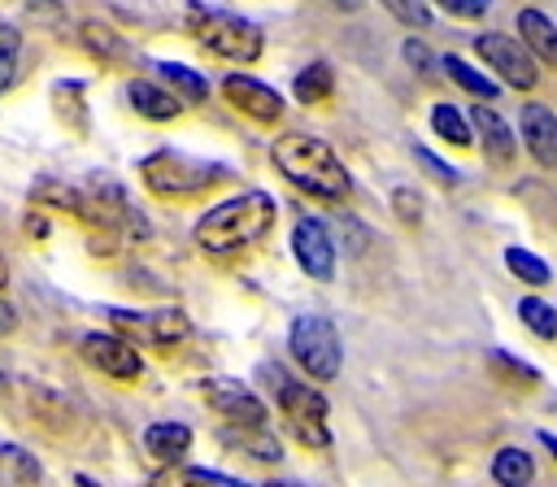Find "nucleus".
Instances as JSON below:
<instances>
[{
  "label": "nucleus",
  "instance_id": "nucleus-1",
  "mask_svg": "<svg viewBox=\"0 0 557 487\" xmlns=\"http://www.w3.org/2000/svg\"><path fill=\"white\" fill-rule=\"evenodd\" d=\"M270 161H274V170H278L292 187L309 191L313 200H344V196L352 191V178H348L339 152H335L326 139L309 135V130H287V135H278V139L270 143Z\"/></svg>",
  "mask_w": 557,
  "mask_h": 487
},
{
  "label": "nucleus",
  "instance_id": "nucleus-2",
  "mask_svg": "<svg viewBox=\"0 0 557 487\" xmlns=\"http://www.w3.org/2000/svg\"><path fill=\"white\" fill-rule=\"evenodd\" d=\"M274 217H278V204L270 191H239L205 209L191 226V239L213 257H231V252L252 248L274 226Z\"/></svg>",
  "mask_w": 557,
  "mask_h": 487
},
{
  "label": "nucleus",
  "instance_id": "nucleus-3",
  "mask_svg": "<svg viewBox=\"0 0 557 487\" xmlns=\"http://www.w3.org/2000/svg\"><path fill=\"white\" fill-rule=\"evenodd\" d=\"M257 378L274 391V400H278V409H283V417H287V430H292L305 448H326V444H331V430H326V400H322L309 383L292 378L283 365H261Z\"/></svg>",
  "mask_w": 557,
  "mask_h": 487
},
{
  "label": "nucleus",
  "instance_id": "nucleus-4",
  "mask_svg": "<svg viewBox=\"0 0 557 487\" xmlns=\"http://www.w3.org/2000/svg\"><path fill=\"white\" fill-rule=\"evenodd\" d=\"M139 178L152 196H165V200H183V196H196L222 178H231L226 165H213V161H196V157H183L174 148H161L152 157L139 161Z\"/></svg>",
  "mask_w": 557,
  "mask_h": 487
},
{
  "label": "nucleus",
  "instance_id": "nucleus-5",
  "mask_svg": "<svg viewBox=\"0 0 557 487\" xmlns=\"http://www.w3.org/2000/svg\"><path fill=\"white\" fill-rule=\"evenodd\" d=\"M287 348H292L296 365L305 370V378H313V383L339 378L344 348H339V335H335V326L326 317H318V313L296 317L292 330H287Z\"/></svg>",
  "mask_w": 557,
  "mask_h": 487
},
{
  "label": "nucleus",
  "instance_id": "nucleus-6",
  "mask_svg": "<svg viewBox=\"0 0 557 487\" xmlns=\"http://www.w3.org/2000/svg\"><path fill=\"white\" fill-rule=\"evenodd\" d=\"M196 39H200L213 57L239 61V65L257 61L261 48H265V35H261L257 22H248V17H239V13H222V9L196 13Z\"/></svg>",
  "mask_w": 557,
  "mask_h": 487
},
{
  "label": "nucleus",
  "instance_id": "nucleus-7",
  "mask_svg": "<svg viewBox=\"0 0 557 487\" xmlns=\"http://www.w3.org/2000/svg\"><path fill=\"white\" fill-rule=\"evenodd\" d=\"M109 322L122 339L152 344V348H170L191 335V322L183 309H109Z\"/></svg>",
  "mask_w": 557,
  "mask_h": 487
},
{
  "label": "nucleus",
  "instance_id": "nucleus-8",
  "mask_svg": "<svg viewBox=\"0 0 557 487\" xmlns=\"http://www.w3.org/2000/svg\"><path fill=\"white\" fill-rule=\"evenodd\" d=\"M474 52H479L509 87H518V91H531V87L540 83L535 57L522 48V39H513V35H505V30H483V35L474 39Z\"/></svg>",
  "mask_w": 557,
  "mask_h": 487
},
{
  "label": "nucleus",
  "instance_id": "nucleus-9",
  "mask_svg": "<svg viewBox=\"0 0 557 487\" xmlns=\"http://www.w3.org/2000/svg\"><path fill=\"white\" fill-rule=\"evenodd\" d=\"M78 352H83V361H87L91 370H100L104 378H117V383H131V378L144 374V357H139V348H135L131 339H122L117 330H113V335H104V330L83 335Z\"/></svg>",
  "mask_w": 557,
  "mask_h": 487
},
{
  "label": "nucleus",
  "instance_id": "nucleus-10",
  "mask_svg": "<svg viewBox=\"0 0 557 487\" xmlns=\"http://www.w3.org/2000/svg\"><path fill=\"white\" fill-rule=\"evenodd\" d=\"M200 396H205V404H209L218 417H226L231 426H265V422H270V409L261 404V396L248 391V387L235 383V378H205V383H200Z\"/></svg>",
  "mask_w": 557,
  "mask_h": 487
},
{
  "label": "nucleus",
  "instance_id": "nucleus-11",
  "mask_svg": "<svg viewBox=\"0 0 557 487\" xmlns=\"http://www.w3.org/2000/svg\"><path fill=\"white\" fill-rule=\"evenodd\" d=\"M222 96L231 100V109H239L244 117H252V122H278L283 117V96L270 87V83H261V78H252V74H226L222 78Z\"/></svg>",
  "mask_w": 557,
  "mask_h": 487
},
{
  "label": "nucleus",
  "instance_id": "nucleus-12",
  "mask_svg": "<svg viewBox=\"0 0 557 487\" xmlns=\"http://www.w3.org/2000/svg\"><path fill=\"white\" fill-rule=\"evenodd\" d=\"M292 252H296V265H300L309 278L326 283V278L335 274V239L326 235V226H322L318 217H300V222H296V230H292Z\"/></svg>",
  "mask_w": 557,
  "mask_h": 487
},
{
  "label": "nucleus",
  "instance_id": "nucleus-13",
  "mask_svg": "<svg viewBox=\"0 0 557 487\" xmlns=\"http://www.w3.org/2000/svg\"><path fill=\"white\" fill-rule=\"evenodd\" d=\"M518 130H522V143L531 152L535 165L544 170H557V113L548 104H522L518 113Z\"/></svg>",
  "mask_w": 557,
  "mask_h": 487
},
{
  "label": "nucleus",
  "instance_id": "nucleus-14",
  "mask_svg": "<svg viewBox=\"0 0 557 487\" xmlns=\"http://www.w3.org/2000/svg\"><path fill=\"white\" fill-rule=\"evenodd\" d=\"M470 130L479 135V143H483V157L492 161V165H509L513 161V130H509V122L496 113V109H487V104H479V109H470Z\"/></svg>",
  "mask_w": 557,
  "mask_h": 487
},
{
  "label": "nucleus",
  "instance_id": "nucleus-15",
  "mask_svg": "<svg viewBox=\"0 0 557 487\" xmlns=\"http://www.w3.org/2000/svg\"><path fill=\"white\" fill-rule=\"evenodd\" d=\"M518 35H522V48H527L535 61H544V65L557 70V26H553L548 13H540V9H518Z\"/></svg>",
  "mask_w": 557,
  "mask_h": 487
},
{
  "label": "nucleus",
  "instance_id": "nucleus-16",
  "mask_svg": "<svg viewBox=\"0 0 557 487\" xmlns=\"http://www.w3.org/2000/svg\"><path fill=\"white\" fill-rule=\"evenodd\" d=\"M126 100H131V109H135L139 117H148V122H170V117H178V109H183L170 87H157V83H144V78H135V83L126 87Z\"/></svg>",
  "mask_w": 557,
  "mask_h": 487
},
{
  "label": "nucleus",
  "instance_id": "nucleus-17",
  "mask_svg": "<svg viewBox=\"0 0 557 487\" xmlns=\"http://www.w3.org/2000/svg\"><path fill=\"white\" fill-rule=\"evenodd\" d=\"M26 409H30V417H35L44 430H52V435H65L70 422H74L70 400H65L61 391H52V387H30V391H26Z\"/></svg>",
  "mask_w": 557,
  "mask_h": 487
},
{
  "label": "nucleus",
  "instance_id": "nucleus-18",
  "mask_svg": "<svg viewBox=\"0 0 557 487\" xmlns=\"http://www.w3.org/2000/svg\"><path fill=\"white\" fill-rule=\"evenodd\" d=\"M144 448H148L157 461L174 465V461H183V457L191 452V430H187L183 422H152V426L144 430Z\"/></svg>",
  "mask_w": 557,
  "mask_h": 487
},
{
  "label": "nucleus",
  "instance_id": "nucleus-19",
  "mask_svg": "<svg viewBox=\"0 0 557 487\" xmlns=\"http://www.w3.org/2000/svg\"><path fill=\"white\" fill-rule=\"evenodd\" d=\"M492 478H496L500 487H531V478H535V461H531V452L518 448V444L500 448V452L492 457Z\"/></svg>",
  "mask_w": 557,
  "mask_h": 487
},
{
  "label": "nucleus",
  "instance_id": "nucleus-20",
  "mask_svg": "<svg viewBox=\"0 0 557 487\" xmlns=\"http://www.w3.org/2000/svg\"><path fill=\"white\" fill-rule=\"evenodd\" d=\"M157 74H161L165 87L178 96V104H205V100H209V83H205L196 70H187V65H178V61H161Z\"/></svg>",
  "mask_w": 557,
  "mask_h": 487
},
{
  "label": "nucleus",
  "instance_id": "nucleus-21",
  "mask_svg": "<svg viewBox=\"0 0 557 487\" xmlns=\"http://www.w3.org/2000/svg\"><path fill=\"white\" fill-rule=\"evenodd\" d=\"M431 130H435L444 143H453V148H470V143H474L470 117H466L457 104H448V100L431 104Z\"/></svg>",
  "mask_w": 557,
  "mask_h": 487
},
{
  "label": "nucleus",
  "instance_id": "nucleus-22",
  "mask_svg": "<svg viewBox=\"0 0 557 487\" xmlns=\"http://www.w3.org/2000/svg\"><path fill=\"white\" fill-rule=\"evenodd\" d=\"M331 91H335V74H331L326 61H313V65H305V70L292 78V96H296L300 104H322Z\"/></svg>",
  "mask_w": 557,
  "mask_h": 487
},
{
  "label": "nucleus",
  "instance_id": "nucleus-23",
  "mask_svg": "<svg viewBox=\"0 0 557 487\" xmlns=\"http://www.w3.org/2000/svg\"><path fill=\"white\" fill-rule=\"evenodd\" d=\"M152 487H252V483H239L231 474H218V470H191V465H174L165 470Z\"/></svg>",
  "mask_w": 557,
  "mask_h": 487
},
{
  "label": "nucleus",
  "instance_id": "nucleus-24",
  "mask_svg": "<svg viewBox=\"0 0 557 487\" xmlns=\"http://www.w3.org/2000/svg\"><path fill=\"white\" fill-rule=\"evenodd\" d=\"M444 74H448V78H453V83H457L461 91H470V96H479L483 104L500 96V87H496L492 78H483V74L474 70V65H466V61H461V57H453V52L444 57Z\"/></svg>",
  "mask_w": 557,
  "mask_h": 487
},
{
  "label": "nucleus",
  "instance_id": "nucleus-25",
  "mask_svg": "<svg viewBox=\"0 0 557 487\" xmlns=\"http://www.w3.org/2000/svg\"><path fill=\"white\" fill-rule=\"evenodd\" d=\"M505 265H509V274H518L527 287H544L548 278H553V265L544 261V257H535L531 248H505Z\"/></svg>",
  "mask_w": 557,
  "mask_h": 487
},
{
  "label": "nucleus",
  "instance_id": "nucleus-26",
  "mask_svg": "<svg viewBox=\"0 0 557 487\" xmlns=\"http://www.w3.org/2000/svg\"><path fill=\"white\" fill-rule=\"evenodd\" d=\"M518 317L527 322L531 335L557 339V304H548V300H540V296H522V300H518Z\"/></svg>",
  "mask_w": 557,
  "mask_h": 487
},
{
  "label": "nucleus",
  "instance_id": "nucleus-27",
  "mask_svg": "<svg viewBox=\"0 0 557 487\" xmlns=\"http://www.w3.org/2000/svg\"><path fill=\"white\" fill-rule=\"evenodd\" d=\"M78 39H83V48H87L91 57H100V61H122V57H126V43H122L104 22H83Z\"/></svg>",
  "mask_w": 557,
  "mask_h": 487
},
{
  "label": "nucleus",
  "instance_id": "nucleus-28",
  "mask_svg": "<svg viewBox=\"0 0 557 487\" xmlns=\"http://www.w3.org/2000/svg\"><path fill=\"white\" fill-rule=\"evenodd\" d=\"M17 61H22V30L9 26V22H0V91L13 87V78H17Z\"/></svg>",
  "mask_w": 557,
  "mask_h": 487
},
{
  "label": "nucleus",
  "instance_id": "nucleus-29",
  "mask_svg": "<svg viewBox=\"0 0 557 487\" xmlns=\"http://www.w3.org/2000/svg\"><path fill=\"white\" fill-rule=\"evenodd\" d=\"M400 26H409V30H426L431 26V4L426 0H379Z\"/></svg>",
  "mask_w": 557,
  "mask_h": 487
},
{
  "label": "nucleus",
  "instance_id": "nucleus-30",
  "mask_svg": "<svg viewBox=\"0 0 557 487\" xmlns=\"http://www.w3.org/2000/svg\"><path fill=\"white\" fill-rule=\"evenodd\" d=\"M235 444L244 448V452H252L257 461H278V439H270L265 435V426H239V435H235Z\"/></svg>",
  "mask_w": 557,
  "mask_h": 487
},
{
  "label": "nucleus",
  "instance_id": "nucleus-31",
  "mask_svg": "<svg viewBox=\"0 0 557 487\" xmlns=\"http://www.w3.org/2000/svg\"><path fill=\"white\" fill-rule=\"evenodd\" d=\"M0 465H4V470H13L22 483H26V478H39V465H35L22 448H13V444H4V448H0Z\"/></svg>",
  "mask_w": 557,
  "mask_h": 487
},
{
  "label": "nucleus",
  "instance_id": "nucleus-32",
  "mask_svg": "<svg viewBox=\"0 0 557 487\" xmlns=\"http://www.w3.org/2000/svg\"><path fill=\"white\" fill-rule=\"evenodd\" d=\"M392 204H396V213H400L405 222H418V217H422V200H418V191H409V187H396V191H392Z\"/></svg>",
  "mask_w": 557,
  "mask_h": 487
},
{
  "label": "nucleus",
  "instance_id": "nucleus-33",
  "mask_svg": "<svg viewBox=\"0 0 557 487\" xmlns=\"http://www.w3.org/2000/svg\"><path fill=\"white\" fill-rule=\"evenodd\" d=\"M440 9H448L453 17H483L492 9V0H435Z\"/></svg>",
  "mask_w": 557,
  "mask_h": 487
},
{
  "label": "nucleus",
  "instance_id": "nucleus-34",
  "mask_svg": "<svg viewBox=\"0 0 557 487\" xmlns=\"http://www.w3.org/2000/svg\"><path fill=\"white\" fill-rule=\"evenodd\" d=\"M400 52H405V61H409L413 70H422V74L431 70V52H426V43H418V39H405V48H400Z\"/></svg>",
  "mask_w": 557,
  "mask_h": 487
},
{
  "label": "nucleus",
  "instance_id": "nucleus-35",
  "mask_svg": "<svg viewBox=\"0 0 557 487\" xmlns=\"http://www.w3.org/2000/svg\"><path fill=\"white\" fill-rule=\"evenodd\" d=\"M13 326H17V309H13V304L0 296V335H9Z\"/></svg>",
  "mask_w": 557,
  "mask_h": 487
},
{
  "label": "nucleus",
  "instance_id": "nucleus-36",
  "mask_svg": "<svg viewBox=\"0 0 557 487\" xmlns=\"http://www.w3.org/2000/svg\"><path fill=\"white\" fill-rule=\"evenodd\" d=\"M326 9H339V13H357L361 9V0H322Z\"/></svg>",
  "mask_w": 557,
  "mask_h": 487
},
{
  "label": "nucleus",
  "instance_id": "nucleus-37",
  "mask_svg": "<svg viewBox=\"0 0 557 487\" xmlns=\"http://www.w3.org/2000/svg\"><path fill=\"white\" fill-rule=\"evenodd\" d=\"M0 287H9V261H4V252H0Z\"/></svg>",
  "mask_w": 557,
  "mask_h": 487
},
{
  "label": "nucleus",
  "instance_id": "nucleus-38",
  "mask_svg": "<svg viewBox=\"0 0 557 487\" xmlns=\"http://www.w3.org/2000/svg\"><path fill=\"white\" fill-rule=\"evenodd\" d=\"M265 487H300V483H292V478H274V483H265Z\"/></svg>",
  "mask_w": 557,
  "mask_h": 487
}]
</instances>
